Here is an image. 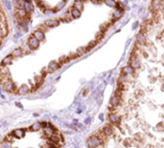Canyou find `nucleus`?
I'll use <instances>...</instances> for the list:
<instances>
[{
  "mask_svg": "<svg viewBox=\"0 0 164 148\" xmlns=\"http://www.w3.org/2000/svg\"><path fill=\"white\" fill-rule=\"evenodd\" d=\"M99 145H101V141H100L96 136L92 135L91 137H88V148H97Z\"/></svg>",
  "mask_w": 164,
  "mask_h": 148,
  "instance_id": "1",
  "label": "nucleus"
},
{
  "mask_svg": "<svg viewBox=\"0 0 164 148\" xmlns=\"http://www.w3.org/2000/svg\"><path fill=\"white\" fill-rule=\"evenodd\" d=\"M3 85V87L4 90L6 91H8V92H15V84L12 82V80H8L7 82H5L4 84H2Z\"/></svg>",
  "mask_w": 164,
  "mask_h": 148,
  "instance_id": "2",
  "label": "nucleus"
},
{
  "mask_svg": "<svg viewBox=\"0 0 164 148\" xmlns=\"http://www.w3.org/2000/svg\"><path fill=\"white\" fill-rule=\"evenodd\" d=\"M24 134H25V131L23 129H16L12 132L10 137H12L13 139H21L24 136Z\"/></svg>",
  "mask_w": 164,
  "mask_h": 148,
  "instance_id": "3",
  "label": "nucleus"
},
{
  "mask_svg": "<svg viewBox=\"0 0 164 148\" xmlns=\"http://www.w3.org/2000/svg\"><path fill=\"white\" fill-rule=\"evenodd\" d=\"M60 66H61V64H60V63H58V62H52V63H50L49 65H48V67L46 69V72H53V71L60 68Z\"/></svg>",
  "mask_w": 164,
  "mask_h": 148,
  "instance_id": "4",
  "label": "nucleus"
},
{
  "mask_svg": "<svg viewBox=\"0 0 164 148\" xmlns=\"http://www.w3.org/2000/svg\"><path fill=\"white\" fill-rule=\"evenodd\" d=\"M28 43H29V47L32 49H36L38 46V41L35 37H30L28 40Z\"/></svg>",
  "mask_w": 164,
  "mask_h": 148,
  "instance_id": "5",
  "label": "nucleus"
},
{
  "mask_svg": "<svg viewBox=\"0 0 164 148\" xmlns=\"http://www.w3.org/2000/svg\"><path fill=\"white\" fill-rule=\"evenodd\" d=\"M33 37H35L38 41H42V40L44 38V33L40 30H37V31H35L34 32Z\"/></svg>",
  "mask_w": 164,
  "mask_h": 148,
  "instance_id": "6",
  "label": "nucleus"
},
{
  "mask_svg": "<svg viewBox=\"0 0 164 148\" xmlns=\"http://www.w3.org/2000/svg\"><path fill=\"white\" fill-rule=\"evenodd\" d=\"M44 25L47 27H56L59 25V21L56 19H49V20H46Z\"/></svg>",
  "mask_w": 164,
  "mask_h": 148,
  "instance_id": "7",
  "label": "nucleus"
},
{
  "mask_svg": "<svg viewBox=\"0 0 164 148\" xmlns=\"http://www.w3.org/2000/svg\"><path fill=\"white\" fill-rule=\"evenodd\" d=\"M23 9L29 14V13L33 10V5H32V3L29 2V1H23Z\"/></svg>",
  "mask_w": 164,
  "mask_h": 148,
  "instance_id": "8",
  "label": "nucleus"
},
{
  "mask_svg": "<svg viewBox=\"0 0 164 148\" xmlns=\"http://www.w3.org/2000/svg\"><path fill=\"white\" fill-rule=\"evenodd\" d=\"M29 91H30V88H29L28 86L22 85V87H20L18 90H17V92H18L19 94H26L27 92H29Z\"/></svg>",
  "mask_w": 164,
  "mask_h": 148,
  "instance_id": "9",
  "label": "nucleus"
},
{
  "mask_svg": "<svg viewBox=\"0 0 164 148\" xmlns=\"http://www.w3.org/2000/svg\"><path fill=\"white\" fill-rule=\"evenodd\" d=\"M42 129V125H41V122H36L34 123L33 125L31 126L30 130L32 131H39V130Z\"/></svg>",
  "mask_w": 164,
  "mask_h": 148,
  "instance_id": "10",
  "label": "nucleus"
},
{
  "mask_svg": "<svg viewBox=\"0 0 164 148\" xmlns=\"http://www.w3.org/2000/svg\"><path fill=\"white\" fill-rule=\"evenodd\" d=\"M70 14L72 15V17L77 18V17H79L81 15V11H79V10H77V9H75V8L73 7L72 9H71V11H70Z\"/></svg>",
  "mask_w": 164,
  "mask_h": 148,
  "instance_id": "11",
  "label": "nucleus"
},
{
  "mask_svg": "<svg viewBox=\"0 0 164 148\" xmlns=\"http://www.w3.org/2000/svg\"><path fill=\"white\" fill-rule=\"evenodd\" d=\"M23 51L21 48H16V49H15L14 51H13V53H12V56H13V58H17V57H20L21 55H22Z\"/></svg>",
  "mask_w": 164,
  "mask_h": 148,
  "instance_id": "12",
  "label": "nucleus"
},
{
  "mask_svg": "<svg viewBox=\"0 0 164 148\" xmlns=\"http://www.w3.org/2000/svg\"><path fill=\"white\" fill-rule=\"evenodd\" d=\"M0 148H12V142L3 140V141L0 142Z\"/></svg>",
  "mask_w": 164,
  "mask_h": 148,
  "instance_id": "13",
  "label": "nucleus"
},
{
  "mask_svg": "<svg viewBox=\"0 0 164 148\" xmlns=\"http://www.w3.org/2000/svg\"><path fill=\"white\" fill-rule=\"evenodd\" d=\"M13 59H14V58H13V56H12V55H10V56L6 57L3 60V61H2V65H4V66H7L8 65H10V64L12 63Z\"/></svg>",
  "mask_w": 164,
  "mask_h": 148,
  "instance_id": "14",
  "label": "nucleus"
},
{
  "mask_svg": "<svg viewBox=\"0 0 164 148\" xmlns=\"http://www.w3.org/2000/svg\"><path fill=\"white\" fill-rule=\"evenodd\" d=\"M105 37V33L104 32H102V31H100L99 33L97 34V36H96V38H95V41L97 42H101L102 40H103V38Z\"/></svg>",
  "mask_w": 164,
  "mask_h": 148,
  "instance_id": "15",
  "label": "nucleus"
},
{
  "mask_svg": "<svg viewBox=\"0 0 164 148\" xmlns=\"http://www.w3.org/2000/svg\"><path fill=\"white\" fill-rule=\"evenodd\" d=\"M82 7H83V3H82V2H75V3H74V8L77 9V10L80 11L81 9H82Z\"/></svg>",
  "mask_w": 164,
  "mask_h": 148,
  "instance_id": "16",
  "label": "nucleus"
}]
</instances>
